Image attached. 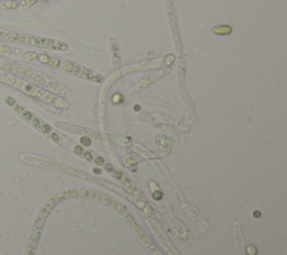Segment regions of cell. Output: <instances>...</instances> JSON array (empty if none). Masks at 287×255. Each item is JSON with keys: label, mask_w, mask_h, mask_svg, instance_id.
<instances>
[{"label": "cell", "mask_w": 287, "mask_h": 255, "mask_svg": "<svg viewBox=\"0 0 287 255\" xmlns=\"http://www.w3.org/2000/svg\"><path fill=\"white\" fill-rule=\"evenodd\" d=\"M0 83H4V84H7L9 86H13V88L24 92L25 94L30 95V96H33L35 99H38V100H41V101H43L45 103L53 104V105H55L57 108H61V109H66L69 106V103L65 102L64 100L58 99V97L54 96L53 94H50V92H47V91H45L43 88L34 85L33 83H29L27 81L18 79V77L15 76L14 74L8 73V72L2 71V69H0Z\"/></svg>", "instance_id": "cell-1"}, {"label": "cell", "mask_w": 287, "mask_h": 255, "mask_svg": "<svg viewBox=\"0 0 287 255\" xmlns=\"http://www.w3.org/2000/svg\"><path fill=\"white\" fill-rule=\"evenodd\" d=\"M0 67H4L6 71H10L13 72L15 75H18L25 80L30 81L32 83H35L37 85H41L44 88L48 90L53 93H56V94L63 95V96H69L70 95V91L66 90V88L61 85L60 83L55 82L54 80H52L50 77L45 76L43 74H39L30 69L28 67L20 64H17L14 62H9V60H1L0 59Z\"/></svg>", "instance_id": "cell-2"}, {"label": "cell", "mask_w": 287, "mask_h": 255, "mask_svg": "<svg viewBox=\"0 0 287 255\" xmlns=\"http://www.w3.org/2000/svg\"><path fill=\"white\" fill-rule=\"evenodd\" d=\"M58 195L53 198H50L48 201H46V204L43 206V208L38 213L36 220L33 226L32 233H30V237L28 240V244H27V249H26V255H35L36 248H37V244H38V240L39 236L42 234V229H43L44 223H45V218L47 217V215L50 214V209L56 205L58 201Z\"/></svg>", "instance_id": "cell-3"}, {"label": "cell", "mask_w": 287, "mask_h": 255, "mask_svg": "<svg viewBox=\"0 0 287 255\" xmlns=\"http://www.w3.org/2000/svg\"><path fill=\"white\" fill-rule=\"evenodd\" d=\"M65 72L73 74L74 76L80 77L82 80L90 81V82H94V83H101L103 77L101 76L99 73L94 72L92 69H89L84 66L80 65L78 63H73V62H65L63 65Z\"/></svg>", "instance_id": "cell-4"}, {"label": "cell", "mask_w": 287, "mask_h": 255, "mask_svg": "<svg viewBox=\"0 0 287 255\" xmlns=\"http://www.w3.org/2000/svg\"><path fill=\"white\" fill-rule=\"evenodd\" d=\"M34 37L33 35L27 34H20L11 30L0 29V40L10 42V43H19V44H26L33 46L34 44Z\"/></svg>", "instance_id": "cell-5"}, {"label": "cell", "mask_w": 287, "mask_h": 255, "mask_svg": "<svg viewBox=\"0 0 287 255\" xmlns=\"http://www.w3.org/2000/svg\"><path fill=\"white\" fill-rule=\"evenodd\" d=\"M56 126L63 129V130H66V131L73 132V133H78V134H88V135H92V137H99L97 132L92 131V130H89V129H84V128H80V126H75V125H72V124H67V123H62V122H57L56 123Z\"/></svg>", "instance_id": "cell-6"}, {"label": "cell", "mask_w": 287, "mask_h": 255, "mask_svg": "<svg viewBox=\"0 0 287 255\" xmlns=\"http://www.w3.org/2000/svg\"><path fill=\"white\" fill-rule=\"evenodd\" d=\"M38 59L41 63L43 64H48L50 66H54V67H58V65L61 64V58L57 57H52L50 55H46V54H42L38 56Z\"/></svg>", "instance_id": "cell-7"}, {"label": "cell", "mask_w": 287, "mask_h": 255, "mask_svg": "<svg viewBox=\"0 0 287 255\" xmlns=\"http://www.w3.org/2000/svg\"><path fill=\"white\" fill-rule=\"evenodd\" d=\"M215 34H218V35H229L230 33L232 31L231 29V27L229 26H218V27H215L214 29H213Z\"/></svg>", "instance_id": "cell-8"}, {"label": "cell", "mask_w": 287, "mask_h": 255, "mask_svg": "<svg viewBox=\"0 0 287 255\" xmlns=\"http://www.w3.org/2000/svg\"><path fill=\"white\" fill-rule=\"evenodd\" d=\"M13 51H20V49L18 48H11L7 45H0V54H7V55H10L13 54ZM16 54V53H15Z\"/></svg>", "instance_id": "cell-9"}, {"label": "cell", "mask_w": 287, "mask_h": 255, "mask_svg": "<svg viewBox=\"0 0 287 255\" xmlns=\"http://www.w3.org/2000/svg\"><path fill=\"white\" fill-rule=\"evenodd\" d=\"M36 58H38V55L34 51H28L25 54V59L27 60H35Z\"/></svg>", "instance_id": "cell-10"}, {"label": "cell", "mask_w": 287, "mask_h": 255, "mask_svg": "<svg viewBox=\"0 0 287 255\" xmlns=\"http://www.w3.org/2000/svg\"><path fill=\"white\" fill-rule=\"evenodd\" d=\"M5 7L10 8V9H14V8L18 7V2L16 0H8L5 2Z\"/></svg>", "instance_id": "cell-11"}, {"label": "cell", "mask_w": 287, "mask_h": 255, "mask_svg": "<svg viewBox=\"0 0 287 255\" xmlns=\"http://www.w3.org/2000/svg\"><path fill=\"white\" fill-rule=\"evenodd\" d=\"M37 0H22V5H26V6H32L35 5Z\"/></svg>", "instance_id": "cell-12"}, {"label": "cell", "mask_w": 287, "mask_h": 255, "mask_svg": "<svg viewBox=\"0 0 287 255\" xmlns=\"http://www.w3.org/2000/svg\"><path fill=\"white\" fill-rule=\"evenodd\" d=\"M81 142L83 143V145H85V146H89L90 143H91V141H90V139L86 138V137H83V138L81 139Z\"/></svg>", "instance_id": "cell-13"}, {"label": "cell", "mask_w": 287, "mask_h": 255, "mask_svg": "<svg viewBox=\"0 0 287 255\" xmlns=\"http://www.w3.org/2000/svg\"><path fill=\"white\" fill-rule=\"evenodd\" d=\"M74 152L76 153V154H81V153L83 152V150H82L81 147H74Z\"/></svg>", "instance_id": "cell-14"}, {"label": "cell", "mask_w": 287, "mask_h": 255, "mask_svg": "<svg viewBox=\"0 0 287 255\" xmlns=\"http://www.w3.org/2000/svg\"><path fill=\"white\" fill-rule=\"evenodd\" d=\"M259 216H260V213H259V211H256V213H255V217H259Z\"/></svg>", "instance_id": "cell-15"}, {"label": "cell", "mask_w": 287, "mask_h": 255, "mask_svg": "<svg viewBox=\"0 0 287 255\" xmlns=\"http://www.w3.org/2000/svg\"><path fill=\"white\" fill-rule=\"evenodd\" d=\"M38 1H41V2H44V1H47V0H38Z\"/></svg>", "instance_id": "cell-16"}]
</instances>
